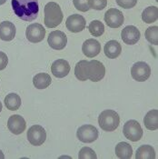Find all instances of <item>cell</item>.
I'll list each match as a JSON object with an SVG mask.
<instances>
[{"mask_svg":"<svg viewBox=\"0 0 158 159\" xmlns=\"http://www.w3.org/2000/svg\"><path fill=\"white\" fill-rule=\"evenodd\" d=\"M15 14L22 20L31 22L38 16V0H11Z\"/></svg>","mask_w":158,"mask_h":159,"instance_id":"cell-1","label":"cell"},{"mask_svg":"<svg viewBox=\"0 0 158 159\" xmlns=\"http://www.w3.org/2000/svg\"><path fill=\"white\" fill-rule=\"evenodd\" d=\"M45 25L48 28H55L63 21V12L59 5L56 2H49L44 8Z\"/></svg>","mask_w":158,"mask_h":159,"instance_id":"cell-2","label":"cell"},{"mask_svg":"<svg viewBox=\"0 0 158 159\" xmlns=\"http://www.w3.org/2000/svg\"><path fill=\"white\" fill-rule=\"evenodd\" d=\"M120 123L119 115L114 110H104L98 116L99 126L106 132L115 131Z\"/></svg>","mask_w":158,"mask_h":159,"instance_id":"cell-3","label":"cell"},{"mask_svg":"<svg viewBox=\"0 0 158 159\" xmlns=\"http://www.w3.org/2000/svg\"><path fill=\"white\" fill-rule=\"evenodd\" d=\"M85 71L88 79H90L93 82H98L105 77L106 67L100 61L91 60L87 62Z\"/></svg>","mask_w":158,"mask_h":159,"instance_id":"cell-4","label":"cell"},{"mask_svg":"<svg viewBox=\"0 0 158 159\" xmlns=\"http://www.w3.org/2000/svg\"><path fill=\"white\" fill-rule=\"evenodd\" d=\"M123 132L124 136L133 142L139 141L143 136V129L140 124L135 120H129L124 125Z\"/></svg>","mask_w":158,"mask_h":159,"instance_id":"cell-5","label":"cell"},{"mask_svg":"<svg viewBox=\"0 0 158 159\" xmlns=\"http://www.w3.org/2000/svg\"><path fill=\"white\" fill-rule=\"evenodd\" d=\"M131 75L135 81L145 82L151 75V68L146 62H136L131 68Z\"/></svg>","mask_w":158,"mask_h":159,"instance_id":"cell-6","label":"cell"},{"mask_svg":"<svg viewBox=\"0 0 158 159\" xmlns=\"http://www.w3.org/2000/svg\"><path fill=\"white\" fill-rule=\"evenodd\" d=\"M27 139L29 143L35 147H39L44 144L47 139V133L43 126L35 125L27 131Z\"/></svg>","mask_w":158,"mask_h":159,"instance_id":"cell-7","label":"cell"},{"mask_svg":"<svg viewBox=\"0 0 158 159\" xmlns=\"http://www.w3.org/2000/svg\"><path fill=\"white\" fill-rule=\"evenodd\" d=\"M76 136L83 143H93L98 138V131L92 125H84L77 129Z\"/></svg>","mask_w":158,"mask_h":159,"instance_id":"cell-8","label":"cell"},{"mask_svg":"<svg viewBox=\"0 0 158 159\" xmlns=\"http://www.w3.org/2000/svg\"><path fill=\"white\" fill-rule=\"evenodd\" d=\"M25 36L29 42L31 43H39L46 36V29L42 25L34 23L29 25L26 27Z\"/></svg>","mask_w":158,"mask_h":159,"instance_id":"cell-9","label":"cell"},{"mask_svg":"<svg viewBox=\"0 0 158 159\" xmlns=\"http://www.w3.org/2000/svg\"><path fill=\"white\" fill-rule=\"evenodd\" d=\"M124 16L116 8H110L105 14V22L111 28H118L124 24Z\"/></svg>","mask_w":158,"mask_h":159,"instance_id":"cell-10","label":"cell"},{"mask_svg":"<svg viewBox=\"0 0 158 159\" xmlns=\"http://www.w3.org/2000/svg\"><path fill=\"white\" fill-rule=\"evenodd\" d=\"M47 43L51 48L55 50H61L65 48L67 44V37L64 32L59 30H55L49 34Z\"/></svg>","mask_w":158,"mask_h":159,"instance_id":"cell-11","label":"cell"},{"mask_svg":"<svg viewBox=\"0 0 158 159\" xmlns=\"http://www.w3.org/2000/svg\"><path fill=\"white\" fill-rule=\"evenodd\" d=\"M66 27L70 32L78 33L83 31L85 28L86 22L85 17L78 14H74L72 16H69L66 19Z\"/></svg>","mask_w":158,"mask_h":159,"instance_id":"cell-12","label":"cell"},{"mask_svg":"<svg viewBox=\"0 0 158 159\" xmlns=\"http://www.w3.org/2000/svg\"><path fill=\"white\" fill-rule=\"evenodd\" d=\"M141 34L137 27L134 25H127L121 32V38L126 45H134L140 39Z\"/></svg>","mask_w":158,"mask_h":159,"instance_id":"cell-13","label":"cell"},{"mask_svg":"<svg viewBox=\"0 0 158 159\" xmlns=\"http://www.w3.org/2000/svg\"><path fill=\"white\" fill-rule=\"evenodd\" d=\"M26 124L25 119L19 115H14L8 118L7 121V127L15 135L22 134L25 129Z\"/></svg>","mask_w":158,"mask_h":159,"instance_id":"cell-14","label":"cell"},{"mask_svg":"<svg viewBox=\"0 0 158 159\" xmlns=\"http://www.w3.org/2000/svg\"><path fill=\"white\" fill-rule=\"evenodd\" d=\"M82 51L85 57L93 58L97 57L101 51V45L97 40L94 38H89L85 40L82 46Z\"/></svg>","mask_w":158,"mask_h":159,"instance_id":"cell-15","label":"cell"},{"mask_svg":"<svg viewBox=\"0 0 158 159\" xmlns=\"http://www.w3.org/2000/svg\"><path fill=\"white\" fill-rule=\"evenodd\" d=\"M51 71L56 77L63 78L70 72V65L65 59H57L52 64Z\"/></svg>","mask_w":158,"mask_h":159,"instance_id":"cell-16","label":"cell"},{"mask_svg":"<svg viewBox=\"0 0 158 159\" xmlns=\"http://www.w3.org/2000/svg\"><path fill=\"white\" fill-rule=\"evenodd\" d=\"M16 36V26L9 21L0 23V38L4 41H11Z\"/></svg>","mask_w":158,"mask_h":159,"instance_id":"cell-17","label":"cell"},{"mask_svg":"<svg viewBox=\"0 0 158 159\" xmlns=\"http://www.w3.org/2000/svg\"><path fill=\"white\" fill-rule=\"evenodd\" d=\"M104 52H105V55L108 58H110V59H115V58L118 57L120 56V54H121V45L116 40H111V41L107 42L105 45Z\"/></svg>","mask_w":158,"mask_h":159,"instance_id":"cell-18","label":"cell"},{"mask_svg":"<svg viewBox=\"0 0 158 159\" xmlns=\"http://www.w3.org/2000/svg\"><path fill=\"white\" fill-rule=\"evenodd\" d=\"M145 125L148 130H156L158 128V110H150L144 118Z\"/></svg>","mask_w":158,"mask_h":159,"instance_id":"cell-19","label":"cell"},{"mask_svg":"<svg viewBox=\"0 0 158 159\" xmlns=\"http://www.w3.org/2000/svg\"><path fill=\"white\" fill-rule=\"evenodd\" d=\"M115 154L118 158L129 159L132 157L133 148L126 142H120L115 147Z\"/></svg>","mask_w":158,"mask_h":159,"instance_id":"cell-20","label":"cell"},{"mask_svg":"<svg viewBox=\"0 0 158 159\" xmlns=\"http://www.w3.org/2000/svg\"><path fill=\"white\" fill-rule=\"evenodd\" d=\"M52 79L48 74L39 73L37 74L33 78L34 86L37 89H45L51 85Z\"/></svg>","mask_w":158,"mask_h":159,"instance_id":"cell-21","label":"cell"},{"mask_svg":"<svg viewBox=\"0 0 158 159\" xmlns=\"http://www.w3.org/2000/svg\"><path fill=\"white\" fill-rule=\"evenodd\" d=\"M4 103L8 110L16 111L21 106V98L17 94L10 93L5 98Z\"/></svg>","mask_w":158,"mask_h":159,"instance_id":"cell-22","label":"cell"},{"mask_svg":"<svg viewBox=\"0 0 158 159\" xmlns=\"http://www.w3.org/2000/svg\"><path fill=\"white\" fill-rule=\"evenodd\" d=\"M136 159H155L156 158V152L153 147L149 145L141 146L137 150L135 154Z\"/></svg>","mask_w":158,"mask_h":159,"instance_id":"cell-23","label":"cell"},{"mask_svg":"<svg viewBox=\"0 0 158 159\" xmlns=\"http://www.w3.org/2000/svg\"><path fill=\"white\" fill-rule=\"evenodd\" d=\"M158 18L157 7H148L142 13V20L146 24L154 23Z\"/></svg>","mask_w":158,"mask_h":159,"instance_id":"cell-24","label":"cell"},{"mask_svg":"<svg viewBox=\"0 0 158 159\" xmlns=\"http://www.w3.org/2000/svg\"><path fill=\"white\" fill-rule=\"evenodd\" d=\"M88 30L93 37H101L105 32V25L99 20H94L88 25Z\"/></svg>","mask_w":158,"mask_h":159,"instance_id":"cell-25","label":"cell"},{"mask_svg":"<svg viewBox=\"0 0 158 159\" xmlns=\"http://www.w3.org/2000/svg\"><path fill=\"white\" fill-rule=\"evenodd\" d=\"M87 62H88L87 60H80L75 65L74 75H75V77L80 81H86L88 79L86 75V71H85Z\"/></svg>","mask_w":158,"mask_h":159,"instance_id":"cell-26","label":"cell"},{"mask_svg":"<svg viewBox=\"0 0 158 159\" xmlns=\"http://www.w3.org/2000/svg\"><path fill=\"white\" fill-rule=\"evenodd\" d=\"M145 37L146 40L151 43L152 45L157 46L158 45V26H150L148 27L145 32Z\"/></svg>","mask_w":158,"mask_h":159,"instance_id":"cell-27","label":"cell"},{"mask_svg":"<svg viewBox=\"0 0 158 159\" xmlns=\"http://www.w3.org/2000/svg\"><path fill=\"white\" fill-rule=\"evenodd\" d=\"M78 158L79 159H97V154L96 152L90 148V147H83L79 154H78Z\"/></svg>","mask_w":158,"mask_h":159,"instance_id":"cell-28","label":"cell"},{"mask_svg":"<svg viewBox=\"0 0 158 159\" xmlns=\"http://www.w3.org/2000/svg\"><path fill=\"white\" fill-rule=\"evenodd\" d=\"M74 7L82 12H87L90 9L89 0H73Z\"/></svg>","mask_w":158,"mask_h":159,"instance_id":"cell-29","label":"cell"},{"mask_svg":"<svg viewBox=\"0 0 158 159\" xmlns=\"http://www.w3.org/2000/svg\"><path fill=\"white\" fill-rule=\"evenodd\" d=\"M107 6V0H89V7L95 10H103Z\"/></svg>","mask_w":158,"mask_h":159,"instance_id":"cell-30","label":"cell"},{"mask_svg":"<svg viewBox=\"0 0 158 159\" xmlns=\"http://www.w3.org/2000/svg\"><path fill=\"white\" fill-rule=\"evenodd\" d=\"M138 0H116V3L119 7L125 9L134 7Z\"/></svg>","mask_w":158,"mask_h":159,"instance_id":"cell-31","label":"cell"},{"mask_svg":"<svg viewBox=\"0 0 158 159\" xmlns=\"http://www.w3.org/2000/svg\"><path fill=\"white\" fill-rule=\"evenodd\" d=\"M8 63V57L4 53L0 51V71L5 69L7 66Z\"/></svg>","mask_w":158,"mask_h":159,"instance_id":"cell-32","label":"cell"},{"mask_svg":"<svg viewBox=\"0 0 158 159\" xmlns=\"http://www.w3.org/2000/svg\"><path fill=\"white\" fill-rule=\"evenodd\" d=\"M4 158H5V156H4L3 152L0 150V159H4Z\"/></svg>","mask_w":158,"mask_h":159,"instance_id":"cell-33","label":"cell"},{"mask_svg":"<svg viewBox=\"0 0 158 159\" xmlns=\"http://www.w3.org/2000/svg\"><path fill=\"white\" fill-rule=\"evenodd\" d=\"M6 2H7V0H0V6L3 5V4H5Z\"/></svg>","mask_w":158,"mask_h":159,"instance_id":"cell-34","label":"cell"},{"mask_svg":"<svg viewBox=\"0 0 158 159\" xmlns=\"http://www.w3.org/2000/svg\"><path fill=\"white\" fill-rule=\"evenodd\" d=\"M1 111H2V103L0 102V113H1Z\"/></svg>","mask_w":158,"mask_h":159,"instance_id":"cell-35","label":"cell"}]
</instances>
